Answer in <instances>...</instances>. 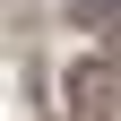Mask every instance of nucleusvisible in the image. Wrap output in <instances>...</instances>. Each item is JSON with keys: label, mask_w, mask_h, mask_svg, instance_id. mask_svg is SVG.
<instances>
[{"label": "nucleus", "mask_w": 121, "mask_h": 121, "mask_svg": "<svg viewBox=\"0 0 121 121\" xmlns=\"http://www.w3.org/2000/svg\"><path fill=\"white\" fill-rule=\"evenodd\" d=\"M95 26H104V43H121V0H104V9H95Z\"/></svg>", "instance_id": "f03ea898"}, {"label": "nucleus", "mask_w": 121, "mask_h": 121, "mask_svg": "<svg viewBox=\"0 0 121 121\" xmlns=\"http://www.w3.org/2000/svg\"><path fill=\"white\" fill-rule=\"evenodd\" d=\"M112 95H121V86L86 69V78H78V121H104V112H112Z\"/></svg>", "instance_id": "f257e3e1"}]
</instances>
